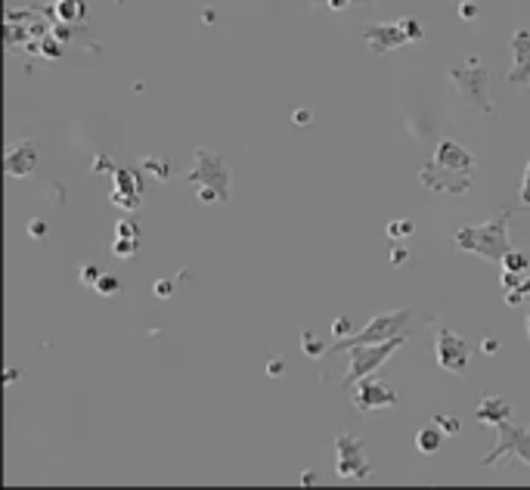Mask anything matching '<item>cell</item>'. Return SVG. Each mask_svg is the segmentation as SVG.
<instances>
[{"mask_svg":"<svg viewBox=\"0 0 530 490\" xmlns=\"http://www.w3.org/2000/svg\"><path fill=\"white\" fill-rule=\"evenodd\" d=\"M121 286H124L121 276H115V273H103V276L96 280V286H94V289H96V292L103 295V298H112V295L121 292Z\"/></svg>","mask_w":530,"mask_h":490,"instance_id":"d6986e66","label":"cell"},{"mask_svg":"<svg viewBox=\"0 0 530 490\" xmlns=\"http://www.w3.org/2000/svg\"><path fill=\"white\" fill-rule=\"evenodd\" d=\"M527 273H530V270H527Z\"/></svg>","mask_w":530,"mask_h":490,"instance_id":"7dc6e473","label":"cell"},{"mask_svg":"<svg viewBox=\"0 0 530 490\" xmlns=\"http://www.w3.org/2000/svg\"><path fill=\"white\" fill-rule=\"evenodd\" d=\"M143 168L149 171V174H155V180H168V177H171V164H168V162H162V158H155V155L146 158Z\"/></svg>","mask_w":530,"mask_h":490,"instance_id":"603a6c76","label":"cell"},{"mask_svg":"<svg viewBox=\"0 0 530 490\" xmlns=\"http://www.w3.org/2000/svg\"><path fill=\"white\" fill-rule=\"evenodd\" d=\"M152 292H155L158 298H168V295H174V280H158Z\"/></svg>","mask_w":530,"mask_h":490,"instance_id":"f35d334b","label":"cell"},{"mask_svg":"<svg viewBox=\"0 0 530 490\" xmlns=\"http://www.w3.org/2000/svg\"><path fill=\"white\" fill-rule=\"evenodd\" d=\"M434 162L443 164L450 171H462V174H472L475 177V168H478V158L472 155L465 146H459L456 140H441L434 146Z\"/></svg>","mask_w":530,"mask_h":490,"instance_id":"8fae6325","label":"cell"},{"mask_svg":"<svg viewBox=\"0 0 530 490\" xmlns=\"http://www.w3.org/2000/svg\"><path fill=\"white\" fill-rule=\"evenodd\" d=\"M524 280H527V273H518V270H502V286H506V292H508V289H521V286H524Z\"/></svg>","mask_w":530,"mask_h":490,"instance_id":"4316f807","label":"cell"},{"mask_svg":"<svg viewBox=\"0 0 530 490\" xmlns=\"http://www.w3.org/2000/svg\"><path fill=\"white\" fill-rule=\"evenodd\" d=\"M422 187L434 189V193H450V196H465L472 189V174H462V171H450L443 164H437L434 158H428L419 171Z\"/></svg>","mask_w":530,"mask_h":490,"instance_id":"9c48e42d","label":"cell"},{"mask_svg":"<svg viewBox=\"0 0 530 490\" xmlns=\"http://www.w3.org/2000/svg\"><path fill=\"white\" fill-rule=\"evenodd\" d=\"M267 375H270V379H280V375H286V360H282V357H273V360H267Z\"/></svg>","mask_w":530,"mask_h":490,"instance_id":"836d02e7","label":"cell"},{"mask_svg":"<svg viewBox=\"0 0 530 490\" xmlns=\"http://www.w3.org/2000/svg\"><path fill=\"white\" fill-rule=\"evenodd\" d=\"M397 403H400V394H397L391 385H385V382L373 379V375L360 379L354 388V409L357 413H375V409H388V407H397Z\"/></svg>","mask_w":530,"mask_h":490,"instance_id":"30bf717a","label":"cell"},{"mask_svg":"<svg viewBox=\"0 0 530 490\" xmlns=\"http://www.w3.org/2000/svg\"><path fill=\"white\" fill-rule=\"evenodd\" d=\"M137 245H140V239H124V236H115V242H112V251H115L118 257H134Z\"/></svg>","mask_w":530,"mask_h":490,"instance_id":"cb8c5ba5","label":"cell"},{"mask_svg":"<svg viewBox=\"0 0 530 490\" xmlns=\"http://www.w3.org/2000/svg\"><path fill=\"white\" fill-rule=\"evenodd\" d=\"M335 472H338V478H348V481L373 478L375 468L366 459V443H363V438L335 434Z\"/></svg>","mask_w":530,"mask_h":490,"instance_id":"52a82bcc","label":"cell"},{"mask_svg":"<svg viewBox=\"0 0 530 490\" xmlns=\"http://www.w3.org/2000/svg\"><path fill=\"white\" fill-rule=\"evenodd\" d=\"M443 438H447V432H443L437 422H431V425L419 428V434H416V450H419L422 456H434L437 450L443 447Z\"/></svg>","mask_w":530,"mask_h":490,"instance_id":"e0dca14e","label":"cell"},{"mask_svg":"<svg viewBox=\"0 0 530 490\" xmlns=\"http://www.w3.org/2000/svg\"><path fill=\"white\" fill-rule=\"evenodd\" d=\"M115 3H124V0H115Z\"/></svg>","mask_w":530,"mask_h":490,"instance_id":"bcb514c9","label":"cell"},{"mask_svg":"<svg viewBox=\"0 0 530 490\" xmlns=\"http://www.w3.org/2000/svg\"><path fill=\"white\" fill-rule=\"evenodd\" d=\"M301 484H307V487H310V484H316V475L310 472V468H307V472L301 475Z\"/></svg>","mask_w":530,"mask_h":490,"instance_id":"b9f144b4","label":"cell"},{"mask_svg":"<svg viewBox=\"0 0 530 490\" xmlns=\"http://www.w3.org/2000/svg\"><path fill=\"white\" fill-rule=\"evenodd\" d=\"M447 78H450V84L462 94V99L478 112V115H493L496 112L493 99H490V75H487V69L481 65L478 56H468L462 65L450 69Z\"/></svg>","mask_w":530,"mask_h":490,"instance_id":"3957f363","label":"cell"},{"mask_svg":"<svg viewBox=\"0 0 530 490\" xmlns=\"http://www.w3.org/2000/svg\"><path fill=\"white\" fill-rule=\"evenodd\" d=\"M193 187H211L230 202V164L217 152L196 146L193 149V171L187 174Z\"/></svg>","mask_w":530,"mask_h":490,"instance_id":"5b68a950","label":"cell"},{"mask_svg":"<svg viewBox=\"0 0 530 490\" xmlns=\"http://www.w3.org/2000/svg\"><path fill=\"white\" fill-rule=\"evenodd\" d=\"M431 422H437V425L443 428V432L450 434V438H453V434H459L462 432V422L456 419V416H443V413H434V419Z\"/></svg>","mask_w":530,"mask_h":490,"instance_id":"d4e9b609","label":"cell"},{"mask_svg":"<svg viewBox=\"0 0 530 490\" xmlns=\"http://www.w3.org/2000/svg\"><path fill=\"white\" fill-rule=\"evenodd\" d=\"M348 3H373V0H348Z\"/></svg>","mask_w":530,"mask_h":490,"instance_id":"f6af8a7d","label":"cell"},{"mask_svg":"<svg viewBox=\"0 0 530 490\" xmlns=\"http://www.w3.org/2000/svg\"><path fill=\"white\" fill-rule=\"evenodd\" d=\"M515 205L502 208L496 217H490L487 223L481 227H459L453 236L456 248L462 251H472V255H481L484 261H493V264H502V257L512 251V239H508V221L515 214Z\"/></svg>","mask_w":530,"mask_h":490,"instance_id":"6da1fadb","label":"cell"},{"mask_svg":"<svg viewBox=\"0 0 530 490\" xmlns=\"http://www.w3.org/2000/svg\"><path fill=\"white\" fill-rule=\"evenodd\" d=\"M472 354L475 350H472V344H468L465 339H459L453 329L434 323V357H437V366H441L443 373L465 375Z\"/></svg>","mask_w":530,"mask_h":490,"instance_id":"ba28073f","label":"cell"},{"mask_svg":"<svg viewBox=\"0 0 530 490\" xmlns=\"http://www.w3.org/2000/svg\"><path fill=\"white\" fill-rule=\"evenodd\" d=\"M47 230H50V223L44 221V217H35V221L28 223V233H31V239H41V236H47Z\"/></svg>","mask_w":530,"mask_h":490,"instance_id":"d6a6232c","label":"cell"},{"mask_svg":"<svg viewBox=\"0 0 530 490\" xmlns=\"http://www.w3.org/2000/svg\"><path fill=\"white\" fill-rule=\"evenodd\" d=\"M99 276H103V273H99L96 264H84V267H81V282H84V286H96Z\"/></svg>","mask_w":530,"mask_h":490,"instance_id":"4dcf8cb0","label":"cell"},{"mask_svg":"<svg viewBox=\"0 0 530 490\" xmlns=\"http://www.w3.org/2000/svg\"><path fill=\"white\" fill-rule=\"evenodd\" d=\"M385 233L391 236V239H409V236L416 233V223L409 221V217H400V221H391Z\"/></svg>","mask_w":530,"mask_h":490,"instance_id":"44dd1931","label":"cell"},{"mask_svg":"<svg viewBox=\"0 0 530 490\" xmlns=\"http://www.w3.org/2000/svg\"><path fill=\"white\" fill-rule=\"evenodd\" d=\"M56 16L62 22H78L84 16V3L81 0H56Z\"/></svg>","mask_w":530,"mask_h":490,"instance_id":"ac0fdd59","label":"cell"},{"mask_svg":"<svg viewBox=\"0 0 530 490\" xmlns=\"http://www.w3.org/2000/svg\"><path fill=\"white\" fill-rule=\"evenodd\" d=\"M44 50H47V53H53V56H56V53H59V47H56V44H50V41L44 44Z\"/></svg>","mask_w":530,"mask_h":490,"instance_id":"7bdbcfd3","label":"cell"},{"mask_svg":"<svg viewBox=\"0 0 530 490\" xmlns=\"http://www.w3.org/2000/svg\"><path fill=\"white\" fill-rule=\"evenodd\" d=\"M391 264H394V267H407V264H409V251L407 248H394V251H391Z\"/></svg>","mask_w":530,"mask_h":490,"instance_id":"60d3db41","label":"cell"},{"mask_svg":"<svg viewBox=\"0 0 530 490\" xmlns=\"http://www.w3.org/2000/svg\"><path fill=\"white\" fill-rule=\"evenodd\" d=\"M527 292H524V289H508V292H506V304H508V307H518V304H527Z\"/></svg>","mask_w":530,"mask_h":490,"instance_id":"e575fe53","label":"cell"},{"mask_svg":"<svg viewBox=\"0 0 530 490\" xmlns=\"http://www.w3.org/2000/svg\"><path fill=\"white\" fill-rule=\"evenodd\" d=\"M37 158H41V152H37V143L35 140H22L16 143V146L6 149L3 155V171L10 177H28L31 171L37 168Z\"/></svg>","mask_w":530,"mask_h":490,"instance_id":"7c38bea8","label":"cell"},{"mask_svg":"<svg viewBox=\"0 0 530 490\" xmlns=\"http://www.w3.org/2000/svg\"><path fill=\"white\" fill-rule=\"evenodd\" d=\"M90 171H94V174H115L118 168H115V164H112L105 155H96V162L90 164Z\"/></svg>","mask_w":530,"mask_h":490,"instance_id":"1f68e13d","label":"cell"},{"mask_svg":"<svg viewBox=\"0 0 530 490\" xmlns=\"http://www.w3.org/2000/svg\"><path fill=\"white\" fill-rule=\"evenodd\" d=\"M524 307H527V339H530V298H527V304H524Z\"/></svg>","mask_w":530,"mask_h":490,"instance_id":"ee69618b","label":"cell"},{"mask_svg":"<svg viewBox=\"0 0 530 490\" xmlns=\"http://www.w3.org/2000/svg\"><path fill=\"white\" fill-rule=\"evenodd\" d=\"M291 121H295L298 128H307V124L314 121V112H310V109H295V112H291Z\"/></svg>","mask_w":530,"mask_h":490,"instance_id":"8d00e7d4","label":"cell"},{"mask_svg":"<svg viewBox=\"0 0 530 490\" xmlns=\"http://www.w3.org/2000/svg\"><path fill=\"white\" fill-rule=\"evenodd\" d=\"M409 320H413V310L400 307V310H388V314H379L366 323L363 329L350 332L348 339H335V344L329 348V354H341V350H350L357 344H379V341H391L397 335H407Z\"/></svg>","mask_w":530,"mask_h":490,"instance_id":"7a4b0ae2","label":"cell"},{"mask_svg":"<svg viewBox=\"0 0 530 490\" xmlns=\"http://www.w3.org/2000/svg\"><path fill=\"white\" fill-rule=\"evenodd\" d=\"M512 56L515 65L508 71V81L512 84H530V31H515L512 37Z\"/></svg>","mask_w":530,"mask_h":490,"instance_id":"9a60e30c","label":"cell"},{"mask_svg":"<svg viewBox=\"0 0 530 490\" xmlns=\"http://www.w3.org/2000/svg\"><path fill=\"white\" fill-rule=\"evenodd\" d=\"M506 419H512V407H508L502 397L484 394L481 400H478V409H475V422H478V425L496 428L499 422H506Z\"/></svg>","mask_w":530,"mask_h":490,"instance_id":"2e32d148","label":"cell"},{"mask_svg":"<svg viewBox=\"0 0 530 490\" xmlns=\"http://www.w3.org/2000/svg\"><path fill=\"white\" fill-rule=\"evenodd\" d=\"M459 16L462 19H475V16H478V3H475V0H462V3H459Z\"/></svg>","mask_w":530,"mask_h":490,"instance_id":"ab89813d","label":"cell"},{"mask_svg":"<svg viewBox=\"0 0 530 490\" xmlns=\"http://www.w3.org/2000/svg\"><path fill=\"white\" fill-rule=\"evenodd\" d=\"M499 348H502V341H499V339H493V335H484V339H481V354L493 357Z\"/></svg>","mask_w":530,"mask_h":490,"instance_id":"d590c367","label":"cell"},{"mask_svg":"<svg viewBox=\"0 0 530 490\" xmlns=\"http://www.w3.org/2000/svg\"><path fill=\"white\" fill-rule=\"evenodd\" d=\"M521 202L530 205V162L524 164V174H521Z\"/></svg>","mask_w":530,"mask_h":490,"instance_id":"74e56055","label":"cell"},{"mask_svg":"<svg viewBox=\"0 0 530 490\" xmlns=\"http://www.w3.org/2000/svg\"><path fill=\"white\" fill-rule=\"evenodd\" d=\"M115 236H124V239H140V227L134 221H118L115 223Z\"/></svg>","mask_w":530,"mask_h":490,"instance_id":"83f0119b","label":"cell"},{"mask_svg":"<svg viewBox=\"0 0 530 490\" xmlns=\"http://www.w3.org/2000/svg\"><path fill=\"white\" fill-rule=\"evenodd\" d=\"M332 332H335V339H348V335L354 332V326H350L348 316H335V320H332Z\"/></svg>","mask_w":530,"mask_h":490,"instance_id":"f546056e","label":"cell"},{"mask_svg":"<svg viewBox=\"0 0 530 490\" xmlns=\"http://www.w3.org/2000/svg\"><path fill=\"white\" fill-rule=\"evenodd\" d=\"M407 344V335H397L391 341H379V344H357V348L348 350L350 363H348V373H344V385H357L360 379L373 375L382 363H388V357L394 350H400Z\"/></svg>","mask_w":530,"mask_h":490,"instance_id":"277c9868","label":"cell"},{"mask_svg":"<svg viewBox=\"0 0 530 490\" xmlns=\"http://www.w3.org/2000/svg\"><path fill=\"white\" fill-rule=\"evenodd\" d=\"M403 31H407V37H409V44H419L422 41V25L416 22V19H403Z\"/></svg>","mask_w":530,"mask_h":490,"instance_id":"f1b7e54d","label":"cell"},{"mask_svg":"<svg viewBox=\"0 0 530 490\" xmlns=\"http://www.w3.org/2000/svg\"><path fill=\"white\" fill-rule=\"evenodd\" d=\"M496 432H499V441H496V447L481 459V466L490 468L502 459H521L524 466H530V428L515 425L512 419H506V422L496 425Z\"/></svg>","mask_w":530,"mask_h":490,"instance_id":"8992f818","label":"cell"},{"mask_svg":"<svg viewBox=\"0 0 530 490\" xmlns=\"http://www.w3.org/2000/svg\"><path fill=\"white\" fill-rule=\"evenodd\" d=\"M115 189L109 193V198L118 205V208H137L143 198V183H140V174L130 168H118L115 174Z\"/></svg>","mask_w":530,"mask_h":490,"instance_id":"5bb4252c","label":"cell"},{"mask_svg":"<svg viewBox=\"0 0 530 490\" xmlns=\"http://www.w3.org/2000/svg\"><path fill=\"white\" fill-rule=\"evenodd\" d=\"M196 202L198 205H221V202H227V198L211 187H196Z\"/></svg>","mask_w":530,"mask_h":490,"instance_id":"484cf974","label":"cell"},{"mask_svg":"<svg viewBox=\"0 0 530 490\" xmlns=\"http://www.w3.org/2000/svg\"><path fill=\"white\" fill-rule=\"evenodd\" d=\"M363 37H366V44L373 47L375 56H385V53H391L394 47H400V44H409L407 31H403V25H366L363 28Z\"/></svg>","mask_w":530,"mask_h":490,"instance_id":"4fadbf2b","label":"cell"},{"mask_svg":"<svg viewBox=\"0 0 530 490\" xmlns=\"http://www.w3.org/2000/svg\"><path fill=\"white\" fill-rule=\"evenodd\" d=\"M301 350H304L307 357H314V360H316V357H326V354H329L326 344L316 339V335L310 332V329H304V332H301Z\"/></svg>","mask_w":530,"mask_h":490,"instance_id":"ffe728a7","label":"cell"},{"mask_svg":"<svg viewBox=\"0 0 530 490\" xmlns=\"http://www.w3.org/2000/svg\"><path fill=\"white\" fill-rule=\"evenodd\" d=\"M502 270H518V273H527L530 270V257L524 255V251H508L506 257H502Z\"/></svg>","mask_w":530,"mask_h":490,"instance_id":"7402d4cb","label":"cell"}]
</instances>
